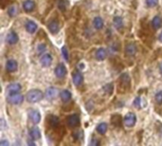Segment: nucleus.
<instances>
[{
	"mask_svg": "<svg viewBox=\"0 0 162 146\" xmlns=\"http://www.w3.org/2000/svg\"><path fill=\"white\" fill-rule=\"evenodd\" d=\"M26 98L28 103H35L40 102L44 98V93L39 89H31L28 92Z\"/></svg>",
	"mask_w": 162,
	"mask_h": 146,
	"instance_id": "obj_1",
	"label": "nucleus"
},
{
	"mask_svg": "<svg viewBox=\"0 0 162 146\" xmlns=\"http://www.w3.org/2000/svg\"><path fill=\"white\" fill-rule=\"evenodd\" d=\"M130 88V77L127 73L121 74L119 81V92L124 93Z\"/></svg>",
	"mask_w": 162,
	"mask_h": 146,
	"instance_id": "obj_2",
	"label": "nucleus"
},
{
	"mask_svg": "<svg viewBox=\"0 0 162 146\" xmlns=\"http://www.w3.org/2000/svg\"><path fill=\"white\" fill-rule=\"evenodd\" d=\"M24 101V96L20 93H13V94H9L8 97V102L9 103H12L13 105H17L22 103Z\"/></svg>",
	"mask_w": 162,
	"mask_h": 146,
	"instance_id": "obj_3",
	"label": "nucleus"
},
{
	"mask_svg": "<svg viewBox=\"0 0 162 146\" xmlns=\"http://www.w3.org/2000/svg\"><path fill=\"white\" fill-rule=\"evenodd\" d=\"M123 122H124V124L125 126H127V127H133L135 124H136V122H137V117L134 113H128L125 117H124V120H123Z\"/></svg>",
	"mask_w": 162,
	"mask_h": 146,
	"instance_id": "obj_4",
	"label": "nucleus"
},
{
	"mask_svg": "<svg viewBox=\"0 0 162 146\" xmlns=\"http://www.w3.org/2000/svg\"><path fill=\"white\" fill-rule=\"evenodd\" d=\"M52 56L50 53H44L40 58V63L44 67H49L52 64Z\"/></svg>",
	"mask_w": 162,
	"mask_h": 146,
	"instance_id": "obj_5",
	"label": "nucleus"
},
{
	"mask_svg": "<svg viewBox=\"0 0 162 146\" xmlns=\"http://www.w3.org/2000/svg\"><path fill=\"white\" fill-rule=\"evenodd\" d=\"M68 124L69 127L74 128V127H77V126L80 124V117L77 114H73L71 116L68 117Z\"/></svg>",
	"mask_w": 162,
	"mask_h": 146,
	"instance_id": "obj_6",
	"label": "nucleus"
},
{
	"mask_svg": "<svg viewBox=\"0 0 162 146\" xmlns=\"http://www.w3.org/2000/svg\"><path fill=\"white\" fill-rule=\"evenodd\" d=\"M60 91L56 88V87H50L46 90V97L50 100H53L56 99L57 97L60 95Z\"/></svg>",
	"mask_w": 162,
	"mask_h": 146,
	"instance_id": "obj_7",
	"label": "nucleus"
},
{
	"mask_svg": "<svg viewBox=\"0 0 162 146\" xmlns=\"http://www.w3.org/2000/svg\"><path fill=\"white\" fill-rule=\"evenodd\" d=\"M125 54L127 56H134L136 55L137 51H138V47H137V45L135 43H128L126 46H125Z\"/></svg>",
	"mask_w": 162,
	"mask_h": 146,
	"instance_id": "obj_8",
	"label": "nucleus"
},
{
	"mask_svg": "<svg viewBox=\"0 0 162 146\" xmlns=\"http://www.w3.org/2000/svg\"><path fill=\"white\" fill-rule=\"evenodd\" d=\"M72 80H73V83H74L75 85L79 86V85H81V84H83V74H82L80 71L76 70V71H74L73 74H72Z\"/></svg>",
	"mask_w": 162,
	"mask_h": 146,
	"instance_id": "obj_9",
	"label": "nucleus"
},
{
	"mask_svg": "<svg viewBox=\"0 0 162 146\" xmlns=\"http://www.w3.org/2000/svg\"><path fill=\"white\" fill-rule=\"evenodd\" d=\"M55 75L58 78H64L66 75V67L64 66V64H59L55 67Z\"/></svg>",
	"mask_w": 162,
	"mask_h": 146,
	"instance_id": "obj_10",
	"label": "nucleus"
},
{
	"mask_svg": "<svg viewBox=\"0 0 162 146\" xmlns=\"http://www.w3.org/2000/svg\"><path fill=\"white\" fill-rule=\"evenodd\" d=\"M21 84L18 83H13V84H9L7 86V92L9 94H13V93H17L21 90Z\"/></svg>",
	"mask_w": 162,
	"mask_h": 146,
	"instance_id": "obj_11",
	"label": "nucleus"
},
{
	"mask_svg": "<svg viewBox=\"0 0 162 146\" xmlns=\"http://www.w3.org/2000/svg\"><path fill=\"white\" fill-rule=\"evenodd\" d=\"M47 123L50 124V127L52 128H57L60 125V121L59 118L55 115H50V117L47 118Z\"/></svg>",
	"mask_w": 162,
	"mask_h": 146,
	"instance_id": "obj_12",
	"label": "nucleus"
},
{
	"mask_svg": "<svg viewBox=\"0 0 162 146\" xmlns=\"http://www.w3.org/2000/svg\"><path fill=\"white\" fill-rule=\"evenodd\" d=\"M47 28H49V30L51 33L53 34H56L57 32H59L60 30V25H59V22L57 20H51L49 25H47Z\"/></svg>",
	"mask_w": 162,
	"mask_h": 146,
	"instance_id": "obj_13",
	"label": "nucleus"
},
{
	"mask_svg": "<svg viewBox=\"0 0 162 146\" xmlns=\"http://www.w3.org/2000/svg\"><path fill=\"white\" fill-rule=\"evenodd\" d=\"M18 69V64L15 60H8L6 63V69L9 72H14Z\"/></svg>",
	"mask_w": 162,
	"mask_h": 146,
	"instance_id": "obj_14",
	"label": "nucleus"
},
{
	"mask_svg": "<svg viewBox=\"0 0 162 146\" xmlns=\"http://www.w3.org/2000/svg\"><path fill=\"white\" fill-rule=\"evenodd\" d=\"M19 40V37L17 35L16 32H9L8 35H7V43L9 44V45H14L18 42Z\"/></svg>",
	"mask_w": 162,
	"mask_h": 146,
	"instance_id": "obj_15",
	"label": "nucleus"
},
{
	"mask_svg": "<svg viewBox=\"0 0 162 146\" xmlns=\"http://www.w3.org/2000/svg\"><path fill=\"white\" fill-rule=\"evenodd\" d=\"M23 9L27 13H31L35 9V2L33 0H26L23 3Z\"/></svg>",
	"mask_w": 162,
	"mask_h": 146,
	"instance_id": "obj_16",
	"label": "nucleus"
},
{
	"mask_svg": "<svg viewBox=\"0 0 162 146\" xmlns=\"http://www.w3.org/2000/svg\"><path fill=\"white\" fill-rule=\"evenodd\" d=\"M30 119H31V121L34 124L39 123L40 121H41V114H40V112L37 111V110L31 111V113H30Z\"/></svg>",
	"mask_w": 162,
	"mask_h": 146,
	"instance_id": "obj_17",
	"label": "nucleus"
},
{
	"mask_svg": "<svg viewBox=\"0 0 162 146\" xmlns=\"http://www.w3.org/2000/svg\"><path fill=\"white\" fill-rule=\"evenodd\" d=\"M95 57H96V59L98 61H103V60L106 59L107 52H106V51L104 50L103 47H101V48H99V50L96 51V53H95Z\"/></svg>",
	"mask_w": 162,
	"mask_h": 146,
	"instance_id": "obj_18",
	"label": "nucleus"
},
{
	"mask_svg": "<svg viewBox=\"0 0 162 146\" xmlns=\"http://www.w3.org/2000/svg\"><path fill=\"white\" fill-rule=\"evenodd\" d=\"M25 27H26L27 32H30V33H34V32H36V30H37V25H36V23H35L34 21H32V20L27 21Z\"/></svg>",
	"mask_w": 162,
	"mask_h": 146,
	"instance_id": "obj_19",
	"label": "nucleus"
},
{
	"mask_svg": "<svg viewBox=\"0 0 162 146\" xmlns=\"http://www.w3.org/2000/svg\"><path fill=\"white\" fill-rule=\"evenodd\" d=\"M60 97H61V100L64 102V103H68L71 100L72 98V95H71V92L68 89H64L63 91H61L60 93Z\"/></svg>",
	"mask_w": 162,
	"mask_h": 146,
	"instance_id": "obj_20",
	"label": "nucleus"
},
{
	"mask_svg": "<svg viewBox=\"0 0 162 146\" xmlns=\"http://www.w3.org/2000/svg\"><path fill=\"white\" fill-rule=\"evenodd\" d=\"M30 136L31 137L32 140H39L41 138V131L38 127H33L30 130Z\"/></svg>",
	"mask_w": 162,
	"mask_h": 146,
	"instance_id": "obj_21",
	"label": "nucleus"
},
{
	"mask_svg": "<svg viewBox=\"0 0 162 146\" xmlns=\"http://www.w3.org/2000/svg\"><path fill=\"white\" fill-rule=\"evenodd\" d=\"M113 23L114 26L117 28L118 31H120L121 28H123V19L120 16H115L113 19Z\"/></svg>",
	"mask_w": 162,
	"mask_h": 146,
	"instance_id": "obj_22",
	"label": "nucleus"
},
{
	"mask_svg": "<svg viewBox=\"0 0 162 146\" xmlns=\"http://www.w3.org/2000/svg\"><path fill=\"white\" fill-rule=\"evenodd\" d=\"M103 20H102V18L100 17V16H97V17H95L94 18V20H93V26L94 28H96V30H101V28H103Z\"/></svg>",
	"mask_w": 162,
	"mask_h": 146,
	"instance_id": "obj_23",
	"label": "nucleus"
},
{
	"mask_svg": "<svg viewBox=\"0 0 162 146\" xmlns=\"http://www.w3.org/2000/svg\"><path fill=\"white\" fill-rule=\"evenodd\" d=\"M162 26V18L158 15L155 16L152 20V27H153L155 30H158V28Z\"/></svg>",
	"mask_w": 162,
	"mask_h": 146,
	"instance_id": "obj_24",
	"label": "nucleus"
},
{
	"mask_svg": "<svg viewBox=\"0 0 162 146\" xmlns=\"http://www.w3.org/2000/svg\"><path fill=\"white\" fill-rule=\"evenodd\" d=\"M107 128H108V126H107V123L105 122H101L100 123L98 126H97V132L101 135H104L106 133L107 131Z\"/></svg>",
	"mask_w": 162,
	"mask_h": 146,
	"instance_id": "obj_25",
	"label": "nucleus"
},
{
	"mask_svg": "<svg viewBox=\"0 0 162 146\" xmlns=\"http://www.w3.org/2000/svg\"><path fill=\"white\" fill-rule=\"evenodd\" d=\"M18 13V9L16 6H12L11 8L8 9V14L11 17H14Z\"/></svg>",
	"mask_w": 162,
	"mask_h": 146,
	"instance_id": "obj_26",
	"label": "nucleus"
},
{
	"mask_svg": "<svg viewBox=\"0 0 162 146\" xmlns=\"http://www.w3.org/2000/svg\"><path fill=\"white\" fill-rule=\"evenodd\" d=\"M111 122L113 125H119V123H121V118L120 117V115H113L111 118Z\"/></svg>",
	"mask_w": 162,
	"mask_h": 146,
	"instance_id": "obj_27",
	"label": "nucleus"
},
{
	"mask_svg": "<svg viewBox=\"0 0 162 146\" xmlns=\"http://www.w3.org/2000/svg\"><path fill=\"white\" fill-rule=\"evenodd\" d=\"M46 50V46L45 44H40L37 47V53L38 54H44Z\"/></svg>",
	"mask_w": 162,
	"mask_h": 146,
	"instance_id": "obj_28",
	"label": "nucleus"
},
{
	"mask_svg": "<svg viewBox=\"0 0 162 146\" xmlns=\"http://www.w3.org/2000/svg\"><path fill=\"white\" fill-rule=\"evenodd\" d=\"M146 4L150 8H154L158 4V0H146Z\"/></svg>",
	"mask_w": 162,
	"mask_h": 146,
	"instance_id": "obj_29",
	"label": "nucleus"
},
{
	"mask_svg": "<svg viewBox=\"0 0 162 146\" xmlns=\"http://www.w3.org/2000/svg\"><path fill=\"white\" fill-rule=\"evenodd\" d=\"M155 99H156V101L157 103H159V104L162 103V90H161V91H158V92L156 94Z\"/></svg>",
	"mask_w": 162,
	"mask_h": 146,
	"instance_id": "obj_30",
	"label": "nucleus"
},
{
	"mask_svg": "<svg viewBox=\"0 0 162 146\" xmlns=\"http://www.w3.org/2000/svg\"><path fill=\"white\" fill-rule=\"evenodd\" d=\"M62 53H63V56H64V58L66 60V61H68V59H69V55H68V50H66V47H62Z\"/></svg>",
	"mask_w": 162,
	"mask_h": 146,
	"instance_id": "obj_31",
	"label": "nucleus"
},
{
	"mask_svg": "<svg viewBox=\"0 0 162 146\" xmlns=\"http://www.w3.org/2000/svg\"><path fill=\"white\" fill-rule=\"evenodd\" d=\"M103 89L105 90L107 93L111 94V93H112V91H113V85H112V84H106L105 86L103 87Z\"/></svg>",
	"mask_w": 162,
	"mask_h": 146,
	"instance_id": "obj_32",
	"label": "nucleus"
},
{
	"mask_svg": "<svg viewBox=\"0 0 162 146\" xmlns=\"http://www.w3.org/2000/svg\"><path fill=\"white\" fill-rule=\"evenodd\" d=\"M140 98L139 97H138V98H136L135 99V101H134V105L136 106V107H138V108H139L140 107Z\"/></svg>",
	"mask_w": 162,
	"mask_h": 146,
	"instance_id": "obj_33",
	"label": "nucleus"
},
{
	"mask_svg": "<svg viewBox=\"0 0 162 146\" xmlns=\"http://www.w3.org/2000/svg\"><path fill=\"white\" fill-rule=\"evenodd\" d=\"M90 144L91 145H100V141L96 140H93L92 141H90Z\"/></svg>",
	"mask_w": 162,
	"mask_h": 146,
	"instance_id": "obj_34",
	"label": "nucleus"
},
{
	"mask_svg": "<svg viewBox=\"0 0 162 146\" xmlns=\"http://www.w3.org/2000/svg\"><path fill=\"white\" fill-rule=\"evenodd\" d=\"M9 142L7 140H1V142H0V145L1 146H9Z\"/></svg>",
	"mask_w": 162,
	"mask_h": 146,
	"instance_id": "obj_35",
	"label": "nucleus"
},
{
	"mask_svg": "<svg viewBox=\"0 0 162 146\" xmlns=\"http://www.w3.org/2000/svg\"><path fill=\"white\" fill-rule=\"evenodd\" d=\"M158 40L162 43V32H160V34H159V36H158Z\"/></svg>",
	"mask_w": 162,
	"mask_h": 146,
	"instance_id": "obj_36",
	"label": "nucleus"
},
{
	"mask_svg": "<svg viewBox=\"0 0 162 146\" xmlns=\"http://www.w3.org/2000/svg\"><path fill=\"white\" fill-rule=\"evenodd\" d=\"M159 71H160V73L162 74V63L159 64Z\"/></svg>",
	"mask_w": 162,
	"mask_h": 146,
	"instance_id": "obj_37",
	"label": "nucleus"
},
{
	"mask_svg": "<svg viewBox=\"0 0 162 146\" xmlns=\"http://www.w3.org/2000/svg\"><path fill=\"white\" fill-rule=\"evenodd\" d=\"M28 145H35V143H34L33 141H31V140L28 141Z\"/></svg>",
	"mask_w": 162,
	"mask_h": 146,
	"instance_id": "obj_38",
	"label": "nucleus"
}]
</instances>
